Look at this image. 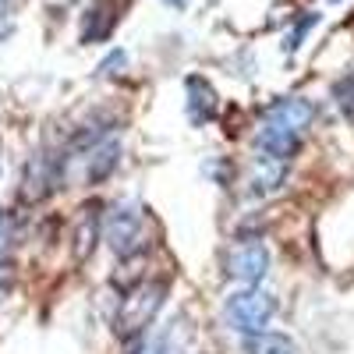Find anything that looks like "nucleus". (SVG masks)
<instances>
[{
    "label": "nucleus",
    "mask_w": 354,
    "mask_h": 354,
    "mask_svg": "<svg viewBox=\"0 0 354 354\" xmlns=\"http://www.w3.org/2000/svg\"><path fill=\"white\" fill-rule=\"evenodd\" d=\"M245 351H248V354H301L298 344H294L287 333H273V330L255 333V337H245Z\"/></svg>",
    "instance_id": "7"
},
{
    "label": "nucleus",
    "mask_w": 354,
    "mask_h": 354,
    "mask_svg": "<svg viewBox=\"0 0 354 354\" xmlns=\"http://www.w3.org/2000/svg\"><path fill=\"white\" fill-rule=\"evenodd\" d=\"M57 181H61V163H57L53 156H32L21 170V198L39 202L57 188Z\"/></svg>",
    "instance_id": "5"
},
{
    "label": "nucleus",
    "mask_w": 354,
    "mask_h": 354,
    "mask_svg": "<svg viewBox=\"0 0 354 354\" xmlns=\"http://www.w3.org/2000/svg\"><path fill=\"white\" fill-rule=\"evenodd\" d=\"M117 145L110 138L88 145V156H82V174L88 177V181H106V177L117 170Z\"/></svg>",
    "instance_id": "6"
},
{
    "label": "nucleus",
    "mask_w": 354,
    "mask_h": 354,
    "mask_svg": "<svg viewBox=\"0 0 354 354\" xmlns=\"http://www.w3.org/2000/svg\"><path fill=\"white\" fill-rule=\"evenodd\" d=\"M100 238L117 259H135L149 245V213L142 202H113L110 213L100 216Z\"/></svg>",
    "instance_id": "1"
},
{
    "label": "nucleus",
    "mask_w": 354,
    "mask_h": 354,
    "mask_svg": "<svg viewBox=\"0 0 354 354\" xmlns=\"http://www.w3.org/2000/svg\"><path fill=\"white\" fill-rule=\"evenodd\" d=\"M15 283H18V266H15L11 259H4V255H0V301H4V298H11Z\"/></svg>",
    "instance_id": "10"
},
{
    "label": "nucleus",
    "mask_w": 354,
    "mask_h": 354,
    "mask_svg": "<svg viewBox=\"0 0 354 354\" xmlns=\"http://www.w3.org/2000/svg\"><path fill=\"white\" fill-rule=\"evenodd\" d=\"M128 354H167V351H163V344H156V340H142V337H135V344L128 347Z\"/></svg>",
    "instance_id": "11"
},
{
    "label": "nucleus",
    "mask_w": 354,
    "mask_h": 354,
    "mask_svg": "<svg viewBox=\"0 0 354 354\" xmlns=\"http://www.w3.org/2000/svg\"><path fill=\"white\" fill-rule=\"evenodd\" d=\"M273 315H277V301H273V294H266L262 287H238L234 294H227V301H223L227 326L241 337L266 333Z\"/></svg>",
    "instance_id": "3"
},
{
    "label": "nucleus",
    "mask_w": 354,
    "mask_h": 354,
    "mask_svg": "<svg viewBox=\"0 0 354 354\" xmlns=\"http://www.w3.org/2000/svg\"><path fill=\"white\" fill-rule=\"evenodd\" d=\"M96 238H100V216H88V223L82 220L78 230H75V255L78 259H88V255H93Z\"/></svg>",
    "instance_id": "9"
},
{
    "label": "nucleus",
    "mask_w": 354,
    "mask_h": 354,
    "mask_svg": "<svg viewBox=\"0 0 354 354\" xmlns=\"http://www.w3.org/2000/svg\"><path fill=\"white\" fill-rule=\"evenodd\" d=\"M223 273L241 287H259L262 277L270 273V248L259 238H238L223 252Z\"/></svg>",
    "instance_id": "4"
},
{
    "label": "nucleus",
    "mask_w": 354,
    "mask_h": 354,
    "mask_svg": "<svg viewBox=\"0 0 354 354\" xmlns=\"http://www.w3.org/2000/svg\"><path fill=\"white\" fill-rule=\"evenodd\" d=\"M167 298V280H138L124 290V298L117 301V315H113V333L135 340L145 333V326L156 319V312L163 308Z\"/></svg>",
    "instance_id": "2"
},
{
    "label": "nucleus",
    "mask_w": 354,
    "mask_h": 354,
    "mask_svg": "<svg viewBox=\"0 0 354 354\" xmlns=\"http://www.w3.org/2000/svg\"><path fill=\"white\" fill-rule=\"evenodd\" d=\"M283 177H287L283 163H277V160H259V167L252 170V195H273V192L283 185Z\"/></svg>",
    "instance_id": "8"
},
{
    "label": "nucleus",
    "mask_w": 354,
    "mask_h": 354,
    "mask_svg": "<svg viewBox=\"0 0 354 354\" xmlns=\"http://www.w3.org/2000/svg\"><path fill=\"white\" fill-rule=\"evenodd\" d=\"M11 238H15V227H11V216L0 209V255H4V248L11 245Z\"/></svg>",
    "instance_id": "12"
}]
</instances>
